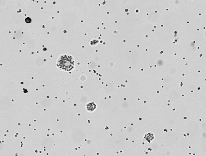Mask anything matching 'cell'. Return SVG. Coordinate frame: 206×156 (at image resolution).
I'll list each match as a JSON object with an SVG mask.
<instances>
[{"instance_id":"obj_1","label":"cell","mask_w":206,"mask_h":156,"mask_svg":"<svg viewBox=\"0 0 206 156\" xmlns=\"http://www.w3.org/2000/svg\"><path fill=\"white\" fill-rule=\"evenodd\" d=\"M56 65L60 70L69 71L75 67L74 59L73 57L69 54L62 55L57 60Z\"/></svg>"},{"instance_id":"obj_2","label":"cell","mask_w":206,"mask_h":156,"mask_svg":"<svg viewBox=\"0 0 206 156\" xmlns=\"http://www.w3.org/2000/svg\"><path fill=\"white\" fill-rule=\"evenodd\" d=\"M154 135L152 133H149L146 134L144 137V140L150 143L154 139Z\"/></svg>"},{"instance_id":"obj_3","label":"cell","mask_w":206,"mask_h":156,"mask_svg":"<svg viewBox=\"0 0 206 156\" xmlns=\"http://www.w3.org/2000/svg\"><path fill=\"white\" fill-rule=\"evenodd\" d=\"M96 106L95 103L93 102L88 103L87 104L86 109L89 112H93L95 110Z\"/></svg>"},{"instance_id":"obj_4","label":"cell","mask_w":206,"mask_h":156,"mask_svg":"<svg viewBox=\"0 0 206 156\" xmlns=\"http://www.w3.org/2000/svg\"><path fill=\"white\" fill-rule=\"evenodd\" d=\"M98 43V40L94 39L91 41V45H92V46H95V45H96Z\"/></svg>"},{"instance_id":"obj_5","label":"cell","mask_w":206,"mask_h":156,"mask_svg":"<svg viewBox=\"0 0 206 156\" xmlns=\"http://www.w3.org/2000/svg\"><path fill=\"white\" fill-rule=\"evenodd\" d=\"M25 21L26 23H30L32 22V20L30 18L28 17V18H26V19H25Z\"/></svg>"}]
</instances>
